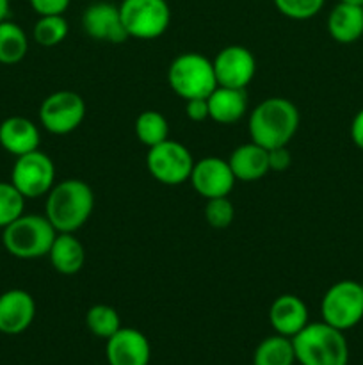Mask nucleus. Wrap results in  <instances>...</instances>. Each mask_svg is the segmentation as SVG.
Returning a JSON list of instances; mask_svg holds the SVG:
<instances>
[{
  "instance_id": "obj_22",
  "label": "nucleus",
  "mask_w": 363,
  "mask_h": 365,
  "mask_svg": "<svg viewBox=\"0 0 363 365\" xmlns=\"http://www.w3.org/2000/svg\"><path fill=\"white\" fill-rule=\"evenodd\" d=\"M28 52L27 32L16 21H0V64H18Z\"/></svg>"
},
{
  "instance_id": "obj_23",
  "label": "nucleus",
  "mask_w": 363,
  "mask_h": 365,
  "mask_svg": "<svg viewBox=\"0 0 363 365\" xmlns=\"http://www.w3.org/2000/svg\"><path fill=\"white\" fill-rule=\"evenodd\" d=\"M294 362L295 353L292 339L278 334L263 339L253 355V365H294Z\"/></svg>"
},
{
  "instance_id": "obj_2",
  "label": "nucleus",
  "mask_w": 363,
  "mask_h": 365,
  "mask_svg": "<svg viewBox=\"0 0 363 365\" xmlns=\"http://www.w3.org/2000/svg\"><path fill=\"white\" fill-rule=\"evenodd\" d=\"M299 109L283 96H270L249 114V138L267 150L288 146L299 128Z\"/></svg>"
},
{
  "instance_id": "obj_32",
  "label": "nucleus",
  "mask_w": 363,
  "mask_h": 365,
  "mask_svg": "<svg viewBox=\"0 0 363 365\" xmlns=\"http://www.w3.org/2000/svg\"><path fill=\"white\" fill-rule=\"evenodd\" d=\"M185 113L187 118L194 123H201V121L209 120V103L206 98H194L185 102Z\"/></svg>"
},
{
  "instance_id": "obj_26",
  "label": "nucleus",
  "mask_w": 363,
  "mask_h": 365,
  "mask_svg": "<svg viewBox=\"0 0 363 365\" xmlns=\"http://www.w3.org/2000/svg\"><path fill=\"white\" fill-rule=\"evenodd\" d=\"M85 324L95 337L109 339L121 328L120 314L110 305H93L85 314Z\"/></svg>"
},
{
  "instance_id": "obj_7",
  "label": "nucleus",
  "mask_w": 363,
  "mask_h": 365,
  "mask_svg": "<svg viewBox=\"0 0 363 365\" xmlns=\"http://www.w3.org/2000/svg\"><path fill=\"white\" fill-rule=\"evenodd\" d=\"M120 14L128 38L142 41L160 38L171 24L167 0H123Z\"/></svg>"
},
{
  "instance_id": "obj_10",
  "label": "nucleus",
  "mask_w": 363,
  "mask_h": 365,
  "mask_svg": "<svg viewBox=\"0 0 363 365\" xmlns=\"http://www.w3.org/2000/svg\"><path fill=\"white\" fill-rule=\"evenodd\" d=\"M85 118V102L78 93L70 89L53 91L39 106V123L56 135H66L77 130Z\"/></svg>"
},
{
  "instance_id": "obj_11",
  "label": "nucleus",
  "mask_w": 363,
  "mask_h": 365,
  "mask_svg": "<svg viewBox=\"0 0 363 365\" xmlns=\"http://www.w3.org/2000/svg\"><path fill=\"white\" fill-rule=\"evenodd\" d=\"M217 86L246 89L256 73V59L251 50L241 45L221 48L212 59Z\"/></svg>"
},
{
  "instance_id": "obj_31",
  "label": "nucleus",
  "mask_w": 363,
  "mask_h": 365,
  "mask_svg": "<svg viewBox=\"0 0 363 365\" xmlns=\"http://www.w3.org/2000/svg\"><path fill=\"white\" fill-rule=\"evenodd\" d=\"M292 166V153L288 146H278L269 150V171L283 173Z\"/></svg>"
},
{
  "instance_id": "obj_15",
  "label": "nucleus",
  "mask_w": 363,
  "mask_h": 365,
  "mask_svg": "<svg viewBox=\"0 0 363 365\" xmlns=\"http://www.w3.org/2000/svg\"><path fill=\"white\" fill-rule=\"evenodd\" d=\"M36 317V302L23 289H9L0 294V334L20 335Z\"/></svg>"
},
{
  "instance_id": "obj_3",
  "label": "nucleus",
  "mask_w": 363,
  "mask_h": 365,
  "mask_svg": "<svg viewBox=\"0 0 363 365\" xmlns=\"http://www.w3.org/2000/svg\"><path fill=\"white\" fill-rule=\"evenodd\" d=\"M295 362L301 365H347L349 346L344 331L327 323H308L295 337Z\"/></svg>"
},
{
  "instance_id": "obj_14",
  "label": "nucleus",
  "mask_w": 363,
  "mask_h": 365,
  "mask_svg": "<svg viewBox=\"0 0 363 365\" xmlns=\"http://www.w3.org/2000/svg\"><path fill=\"white\" fill-rule=\"evenodd\" d=\"M105 356L109 365H148L152 346L142 331L121 327L107 339Z\"/></svg>"
},
{
  "instance_id": "obj_18",
  "label": "nucleus",
  "mask_w": 363,
  "mask_h": 365,
  "mask_svg": "<svg viewBox=\"0 0 363 365\" xmlns=\"http://www.w3.org/2000/svg\"><path fill=\"white\" fill-rule=\"evenodd\" d=\"M235 178L241 182H255L269 173V150L249 141L237 146L228 159Z\"/></svg>"
},
{
  "instance_id": "obj_21",
  "label": "nucleus",
  "mask_w": 363,
  "mask_h": 365,
  "mask_svg": "<svg viewBox=\"0 0 363 365\" xmlns=\"http://www.w3.org/2000/svg\"><path fill=\"white\" fill-rule=\"evenodd\" d=\"M50 264L60 274H77L85 264V248L75 234H57L48 253Z\"/></svg>"
},
{
  "instance_id": "obj_13",
  "label": "nucleus",
  "mask_w": 363,
  "mask_h": 365,
  "mask_svg": "<svg viewBox=\"0 0 363 365\" xmlns=\"http://www.w3.org/2000/svg\"><path fill=\"white\" fill-rule=\"evenodd\" d=\"M82 27L85 34L95 41L120 45L128 39L121 21L120 6L110 2H95L85 7L82 14Z\"/></svg>"
},
{
  "instance_id": "obj_6",
  "label": "nucleus",
  "mask_w": 363,
  "mask_h": 365,
  "mask_svg": "<svg viewBox=\"0 0 363 365\" xmlns=\"http://www.w3.org/2000/svg\"><path fill=\"white\" fill-rule=\"evenodd\" d=\"M324 323L347 331L363 319V284L356 280H340L331 285L320 302Z\"/></svg>"
},
{
  "instance_id": "obj_24",
  "label": "nucleus",
  "mask_w": 363,
  "mask_h": 365,
  "mask_svg": "<svg viewBox=\"0 0 363 365\" xmlns=\"http://www.w3.org/2000/svg\"><path fill=\"white\" fill-rule=\"evenodd\" d=\"M134 130L139 141L148 148L169 139V123L159 110H142L135 118Z\"/></svg>"
},
{
  "instance_id": "obj_27",
  "label": "nucleus",
  "mask_w": 363,
  "mask_h": 365,
  "mask_svg": "<svg viewBox=\"0 0 363 365\" xmlns=\"http://www.w3.org/2000/svg\"><path fill=\"white\" fill-rule=\"evenodd\" d=\"M25 202L27 200L11 182H0V230L25 212Z\"/></svg>"
},
{
  "instance_id": "obj_20",
  "label": "nucleus",
  "mask_w": 363,
  "mask_h": 365,
  "mask_svg": "<svg viewBox=\"0 0 363 365\" xmlns=\"http://www.w3.org/2000/svg\"><path fill=\"white\" fill-rule=\"evenodd\" d=\"M327 32L340 45H351L363 36V7L340 4L327 16Z\"/></svg>"
},
{
  "instance_id": "obj_34",
  "label": "nucleus",
  "mask_w": 363,
  "mask_h": 365,
  "mask_svg": "<svg viewBox=\"0 0 363 365\" xmlns=\"http://www.w3.org/2000/svg\"><path fill=\"white\" fill-rule=\"evenodd\" d=\"M9 7L11 0H0V21L7 20V16H9Z\"/></svg>"
},
{
  "instance_id": "obj_1",
  "label": "nucleus",
  "mask_w": 363,
  "mask_h": 365,
  "mask_svg": "<svg viewBox=\"0 0 363 365\" xmlns=\"http://www.w3.org/2000/svg\"><path fill=\"white\" fill-rule=\"evenodd\" d=\"M95 192L80 178H66L53 184L46 195L45 216L57 234H75L91 217Z\"/></svg>"
},
{
  "instance_id": "obj_25",
  "label": "nucleus",
  "mask_w": 363,
  "mask_h": 365,
  "mask_svg": "<svg viewBox=\"0 0 363 365\" xmlns=\"http://www.w3.org/2000/svg\"><path fill=\"white\" fill-rule=\"evenodd\" d=\"M70 32V24L64 14H50V16H39L32 27V38L41 46H57L66 39Z\"/></svg>"
},
{
  "instance_id": "obj_29",
  "label": "nucleus",
  "mask_w": 363,
  "mask_h": 365,
  "mask_svg": "<svg viewBox=\"0 0 363 365\" xmlns=\"http://www.w3.org/2000/svg\"><path fill=\"white\" fill-rule=\"evenodd\" d=\"M278 13L290 20H310L322 11L326 0H273Z\"/></svg>"
},
{
  "instance_id": "obj_12",
  "label": "nucleus",
  "mask_w": 363,
  "mask_h": 365,
  "mask_svg": "<svg viewBox=\"0 0 363 365\" xmlns=\"http://www.w3.org/2000/svg\"><path fill=\"white\" fill-rule=\"evenodd\" d=\"M189 182L199 196L210 200L230 195L237 178L228 160L221 157H203L194 163Z\"/></svg>"
},
{
  "instance_id": "obj_9",
  "label": "nucleus",
  "mask_w": 363,
  "mask_h": 365,
  "mask_svg": "<svg viewBox=\"0 0 363 365\" xmlns=\"http://www.w3.org/2000/svg\"><path fill=\"white\" fill-rule=\"evenodd\" d=\"M194 163L187 146L173 139H166L160 145L152 146L146 153V170L164 185H180L187 182Z\"/></svg>"
},
{
  "instance_id": "obj_4",
  "label": "nucleus",
  "mask_w": 363,
  "mask_h": 365,
  "mask_svg": "<svg viewBox=\"0 0 363 365\" xmlns=\"http://www.w3.org/2000/svg\"><path fill=\"white\" fill-rule=\"evenodd\" d=\"M57 230L46 216L21 214L2 230L4 250L20 260H36L48 257Z\"/></svg>"
},
{
  "instance_id": "obj_30",
  "label": "nucleus",
  "mask_w": 363,
  "mask_h": 365,
  "mask_svg": "<svg viewBox=\"0 0 363 365\" xmlns=\"http://www.w3.org/2000/svg\"><path fill=\"white\" fill-rule=\"evenodd\" d=\"M28 4L38 16H50L66 13L71 0H28Z\"/></svg>"
},
{
  "instance_id": "obj_17",
  "label": "nucleus",
  "mask_w": 363,
  "mask_h": 365,
  "mask_svg": "<svg viewBox=\"0 0 363 365\" xmlns=\"http://www.w3.org/2000/svg\"><path fill=\"white\" fill-rule=\"evenodd\" d=\"M38 125L25 116H9L0 123V146L14 159L39 148Z\"/></svg>"
},
{
  "instance_id": "obj_8",
  "label": "nucleus",
  "mask_w": 363,
  "mask_h": 365,
  "mask_svg": "<svg viewBox=\"0 0 363 365\" xmlns=\"http://www.w3.org/2000/svg\"><path fill=\"white\" fill-rule=\"evenodd\" d=\"M9 182L23 195L25 200L41 198L48 195L56 184V164L48 153L38 148L16 157Z\"/></svg>"
},
{
  "instance_id": "obj_16",
  "label": "nucleus",
  "mask_w": 363,
  "mask_h": 365,
  "mask_svg": "<svg viewBox=\"0 0 363 365\" xmlns=\"http://www.w3.org/2000/svg\"><path fill=\"white\" fill-rule=\"evenodd\" d=\"M269 323L278 335L288 339L295 337L310 323L308 307L299 296H278L269 309Z\"/></svg>"
},
{
  "instance_id": "obj_33",
  "label": "nucleus",
  "mask_w": 363,
  "mask_h": 365,
  "mask_svg": "<svg viewBox=\"0 0 363 365\" xmlns=\"http://www.w3.org/2000/svg\"><path fill=\"white\" fill-rule=\"evenodd\" d=\"M351 139L356 145V148L363 152V107L354 114L351 121Z\"/></svg>"
},
{
  "instance_id": "obj_35",
  "label": "nucleus",
  "mask_w": 363,
  "mask_h": 365,
  "mask_svg": "<svg viewBox=\"0 0 363 365\" xmlns=\"http://www.w3.org/2000/svg\"><path fill=\"white\" fill-rule=\"evenodd\" d=\"M340 4H349V6H362L363 7V0H338Z\"/></svg>"
},
{
  "instance_id": "obj_5",
  "label": "nucleus",
  "mask_w": 363,
  "mask_h": 365,
  "mask_svg": "<svg viewBox=\"0 0 363 365\" xmlns=\"http://www.w3.org/2000/svg\"><path fill=\"white\" fill-rule=\"evenodd\" d=\"M167 84L182 100L209 98L217 88L212 61L199 52L180 53L167 68Z\"/></svg>"
},
{
  "instance_id": "obj_19",
  "label": "nucleus",
  "mask_w": 363,
  "mask_h": 365,
  "mask_svg": "<svg viewBox=\"0 0 363 365\" xmlns=\"http://www.w3.org/2000/svg\"><path fill=\"white\" fill-rule=\"evenodd\" d=\"M206 103H209L210 120L221 125H233L248 110V95L246 89L217 86L206 98Z\"/></svg>"
},
{
  "instance_id": "obj_28",
  "label": "nucleus",
  "mask_w": 363,
  "mask_h": 365,
  "mask_svg": "<svg viewBox=\"0 0 363 365\" xmlns=\"http://www.w3.org/2000/svg\"><path fill=\"white\" fill-rule=\"evenodd\" d=\"M203 214H205V221L209 227L216 228V230H224L233 223L235 209L228 196H221V198L206 200Z\"/></svg>"
}]
</instances>
